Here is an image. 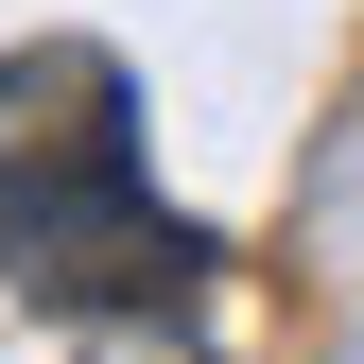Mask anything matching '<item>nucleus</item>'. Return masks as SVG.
Segmentation results:
<instances>
[{"instance_id": "1", "label": "nucleus", "mask_w": 364, "mask_h": 364, "mask_svg": "<svg viewBox=\"0 0 364 364\" xmlns=\"http://www.w3.org/2000/svg\"><path fill=\"white\" fill-rule=\"evenodd\" d=\"M208 278L225 243L139 156V70L105 35H18L0 53V295L105 330V312H191Z\"/></svg>"}, {"instance_id": "2", "label": "nucleus", "mask_w": 364, "mask_h": 364, "mask_svg": "<svg viewBox=\"0 0 364 364\" xmlns=\"http://www.w3.org/2000/svg\"><path fill=\"white\" fill-rule=\"evenodd\" d=\"M87 364H225V347H191V312H105Z\"/></svg>"}]
</instances>
